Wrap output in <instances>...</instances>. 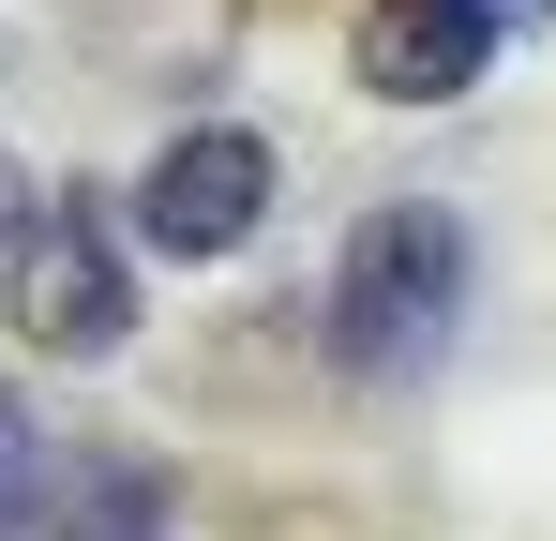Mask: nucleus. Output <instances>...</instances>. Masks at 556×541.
I'll list each match as a JSON object with an SVG mask.
<instances>
[{
	"label": "nucleus",
	"mask_w": 556,
	"mask_h": 541,
	"mask_svg": "<svg viewBox=\"0 0 556 541\" xmlns=\"http://www.w3.org/2000/svg\"><path fill=\"white\" fill-rule=\"evenodd\" d=\"M466 316V226L437 196H376L362 226H346V256H331V361L346 376H421V361L452 347Z\"/></svg>",
	"instance_id": "obj_1"
},
{
	"label": "nucleus",
	"mask_w": 556,
	"mask_h": 541,
	"mask_svg": "<svg viewBox=\"0 0 556 541\" xmlns=\"http://www.w3.org/2000/svg\"><path fill=\"white\" fill-rule=\"evenodd\" d=\"M0 270H15V331H30L46 361H105L121 331H136V256H121V226H105L91 196H46Z\"/></svg>",
	"instance_id": "obj_2"
},
{
	"label": "nucleus",
	"mask_w": 556,
	"mask_h": 541,
	"mask_svg": "<svg viewBox=\"0 0 556 541\" xmlns=\"http://www.w3.org/2000/svg\"><path fill=\"white\" fill-rule=\"evenodd\" d=\"M271 226V136H241V121H195L151 151L136 180V241H166V256H241Z\"/></svg>",
	"instance_id": "obj_3"
},
{
	"label": "nucleus",
	"mask_w": 556,
	"mask_h": 541,
	"mask_svg": "<svg viewBox=\"0 0 556 541\" xmlns=\"http://www.w3.org/2000/svg\"><path fill=\"white\" fill-rule=\"evenodd\" d=\"M346 61H362L376 105H466L496 61V0H362Z\"/></svg>",
	"instance_id": "obj_4"
},
{
	"label": "nucleus",
	"mask_w": 556,
	"mask_h": 541,
	"mask_svg": "<svg viewBox=\"0 0 556 541\" xmlns=\"http://www.w3.org/2000/svg\"><path fill=\"white\" fill-rule=\"evenodd\" d=\"M46 541H181V527H166V481H151V466L91 451V466L46 481Z\"/></svg>",
	"instance_id": "obj_5"
},
{
	"label": "nucleus",
	"mask_w": 556,
	"mask_h": 541,
	"mask_svg": "<svg viewBox=\"0 0 556 541\" xmlns=\"http://www.w3.org/2000/svg\"><path fill=\"white\" fill-rule=\"evenodd\" d=\"M30 211H46V180H30L15 151H0V256H15V226H30Z\"/></svg>",
	"instance_id": "obj_6"
},
{
	"label": "nucleus",
	"mask_w": 556,
	"mask_h": 541,
	"mask_svg": "<svg viewBox=\"0 0 556 541\" xmlns=\"http://www.w3.org/2000/svg\"><path fill=\"white\" fill-rule=\"evenodd\" d=\"M496 15H556V0H496Z\"/></svg>",
	"instance_id": "obj_7"
}]
</instances>
